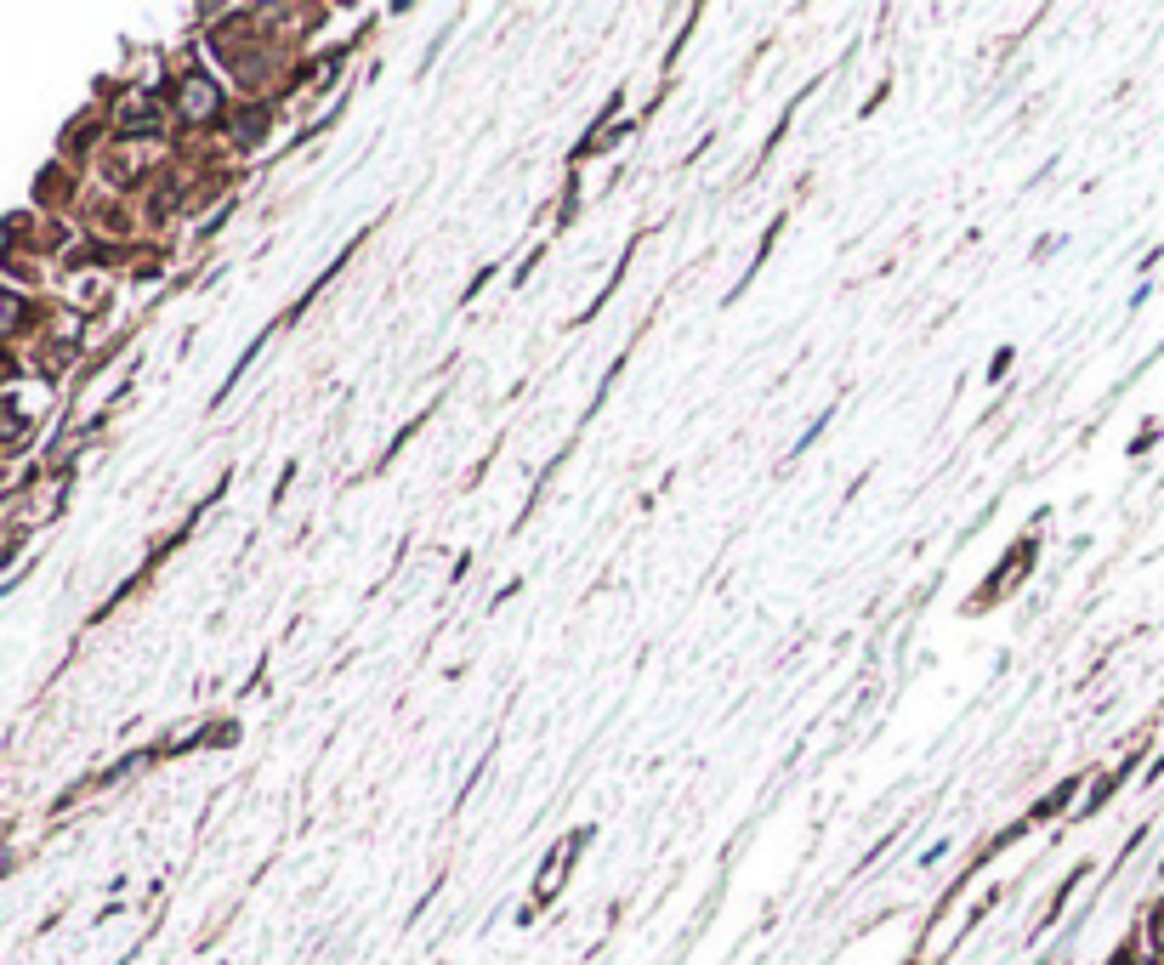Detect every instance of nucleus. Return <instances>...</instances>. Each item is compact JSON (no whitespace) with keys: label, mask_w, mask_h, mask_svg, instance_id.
Listing matches in <instances>:
<instances>
[{"label":"nucleus","mask_w":1164,"mask_h":965,"mask_svg":"<svg viewBox=\"0 0 1164 965\" xmlns=\"http://www.w3.org/2000/svg\"><path fill=\"white\" fill-rule=\"evenodd\" d=\"M1006 369H1011V352H994V364H988V381H1000Z\"/></svg>","instance_id":"1"}]
</instances>
